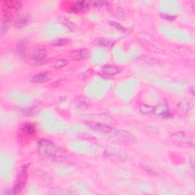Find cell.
<instances>
[{"instance_id":"cell-1","label":"cell","mask_w":195,"mask_h":195,"mask_svg":"<svg viewBox=\"0 0 195 195\" xmlns=\"http://www.w3.org/2000/svg\"><path fill=\"white\" fill-rule=\"evenodd\" d=\"M38 146L40 152L48 157L58 158L59 156L62 155L60 149L57 148L55 144L52 143L50 140L45 139L40 140L38 143Z\"/></svg>"},{"instance_id":"cell-2","label":"cell","mask_w":195,"mask_h":195,"mask_svg":"<svg viewBox=\"0 0 195 195\" xmlns=\"http://www.w3.org/2000/svg\"><path fill=\"white\" fill-rule=\"evenodd\" d=\"M47 56V50L44 46H38L36 47L32 56L29 59V63L32 65H39L43 63Z\"/></svg>"},{"instance_id":"cell-3","label":"cell","mask_w":195,"mask_h":195,"mask_svg":"<svg viewBox=\"0 0 195 195\" xmlns=\"http://www.w3.org/2000/svg\"><path fill=\"white\" fill-rule=\"evenodd\" d=\"M105 153H106V156L108 158H110V159H113V160L117 162L124 161L127 158V156L123 151L119 150L117 149H108L106 152H105Z\"/></svg>"},{"instance_id":"cell-4","label":"cell","mask_w":195,"mask_h":195,"mask_svg":"<svg viewBox=\"0 0 195 195\" xmlns=\"http://www.w3.org/2000/svg\"><path fill=\"white\" fill-rule=\"evenodd\" d=\"M86 124L91 129L101 133H110L112 131V128L110 126L105 125V124H101V123L96 122V121H87Z\"/></svg>"},{"instance_id":"cell-5","label":"cell","mask_w":195,"mask_h":195,"mask_svg":"<svg viewBox=\"0 0 195 195\" xmlns=\"http://www.w3.org/2000/svg\"><path fill=\"white\" fill-rule=\"evenodd\" d=\"M53 75L50 72H40L37 73L31 78V81L34 83H45L52 80Z\"/></svg>"},{"instance_id":"cell-6","label":"cell","mask_w":195,"mask_h":195,"mask_svg":"<svg viewBox=\"0 0 195 195\" xmlns=\"http://www.w3.org/2000/svg\"><path fill=\"white\" fill-rule=\"evenodd\" d=\"M121 72L120 68L115 65H105L101 69V73L107 76H113Z\"/></svg>"},{"instance_id":"cell-7","label":"cell","mask_w":195,"mask_h":195,"mask_svg":"<svg viewBox=\"0 0 195 195\" xmlns=\"http://www.w3.org/2000/svg\"><path fill=\"white\" fill-rule=\"evenodd\" d=\"M115 137L123 143H130L133 140V136L130 133L124 131H117L115 132Z\"/></svg>"},{"instance_id":"cell-8","label":"cell","mask_w":195,"mask_h":195,"mask_svg":"<svg viewBox=\"0 0 195 195\" xmlns=\"http://www.w3.org/2000/svg\"><path fill=\"white\" fill-rule=\"evenodd\" d=\"M89 51L88 49L86 48H82L80 49V50H75L73 53V59H75V60H82V59H85L88 57L89 55Z\"/></svg>"},{"instance_id":"cell-9","label":"cell","mask_w":195,"mask_h":195,"mask_svg":"<svg viewBox=\"0 0 195 195\" xmlns=\"http://www.w3.org/2000/svg\"><path fill=\"white\" fill-rule=\"evenodd\" d=\"M172 138L174 141H176L177 143H188L190 144V142H191L190 137H188L185 133L182 132L174 133V135L172 136Z\"/></svg>"},{"instance_id":"cell-10","label":"cell","mask_w":195,"mask_h":195,"mask_svg":"<svg viewBox=\"0 0 195 195\" xmlns=\"http://www.w3.org/2000/svg\"><path fill=\"white\" fill-rule=\"evenodd\" d=\"M5 6L15 11H19L22 8V4L19 1H5L3 2Z\"/></svg>"},{"instance_id":"cell-11","label":"cell","mask_w":195,"mask_h":195,"mask_svg":"<svg viewBox=\"0 0 195 195\" xmlns=\"http://www.w3.org/2000/svg\"><path fill=\"white\" fill-rule=\"evenodd\" d=\"M22 131L23 132L24 134L28 135V136H31V135H33L35 132V129L34 126L31 124H26L23 125V126L22 127Z\"/></svg>"},{"instance_id":"cell-12","label":"cell","mask_w":195,"mask_h":195,"mask_svg":"<svg viewBox=\"0 0 195 195\" xmlns=\"http://www.w3.org/2000/svg\"><path fill=\"white\" fill-rule=\"evenodd\" d=\"M70 40L66 38H57L52 41V45L56 47H63L69 44Z\"/></svg>"},{"instance_id":"cell-13","label":"cell","mask_w":195,"mask_h":195,"mask_svg":"<svg viewBox=\"0 0 195 195\" xmlns=\"http://www.w3.org/2000/svg\"><path fill=\"white\" fill-rule=\"evenodd\" d=\"M60 22L63 24V26L66 28L68 30H69L70 31H75V26L73 22H70L69 20L66 19V18H60Z\"/></svg>"},{"instance_id":"cell-14","label":"cell","mask_w":195,"mask_h":195,"mask_svg":"<svg viewBox=\"0 0 195 195\" xmlns=\"http://www.w3.org/2000/svg\"><path fill=\"white\" fill-rule=\"evenodd\" d=\"M86 6H87V3L85 2H77L73 6L72 10L75 13H78V12L82 11V9H84Z\"/></svg>"},{"instance_id":"cell-15","label":"cell","mask_w":195,"mask_h":195,"mask_svg":"<svg viewBox=\"0 0 195 195\" xmlns=\"http://www.w3.org/2000/svg\"><path fill=\"white\" fill-rule=\"evenodd\" d=\"M2 18H3V21L5 23H8V22H12V19H13V16L10 12L2 9Z\"/></svg>"},{"instance_id":"cell-16","label":"cell","mask_w":195,"mask_h":195,"mask_svg":"<svg viewBox=\"0 0 195 195\" xmlns=\"http://www.w3.org/2000/svg\"><path fill=\"white\" fill-rule=\"evenodd\" d=\"M28 24V19L25 17H21L15 22V25L18 28H22L25 27Z\"/></svg>"},{"instance_id":"cell-17","label":"cell","mask_w":195,"mask_h":195,"mask_svg":"<svg viewBox=\"0 0 195 195\" xmlns=\"http://www.w3.org/2000/svg\"><path fill=\"white\" fill-rule=\"evenodd\" d=\"M68 63H69V60L66 59H58L54 63V67L57 68V69H59V68H63L64 66H67Z\"/></svg>"},{"instance_id":"cell-18","label":"cell","mask_w":195,"mask_h":195,"mask_svg":"<svg viewBox=\"0 0 195 195\" xmlns=\"http://www.w3.org/2000/svg\"><path fill=\"white\" fill-rule=\"evenodd\" d=\"M154 110V108L152 107L146 105H142L140 106V111L143 115H148V114L152 113Z\"/></svg>"},{"instance_id":"cell-19","label":"cell","mask_w":195,"mask_h":195,"mask_svg":"<svg viewBox=\"0 0 195 195\" xmlns=\"http://www.w3.org/2000/svg\"><path fill=\"white\" fill-rule=\"evenodd\" d=\"M24 187V182H18V183L14 186L13 189H12V193L15 194H18V193H20L21 191L23 190Z\"/></svg>"},{"instance_id":"cell-20","label":"cell","mask_w":195,"mask_h":195,"mask_svg":"<svg viewBox=\"0 0 195 195\" xmlns=\"http://www.w3.org/2000/svg\"><path fill=\"white\" fill-rule=\"evenodd\" d=\"M97 42L98 43H96V44H98L100 46L105 47H110L113 45V43H112L111 40L107 39H99L97 40Z\"/></svg>"},{"instance_id":"cell-21","label":"cell","mask_w":195,"mask_h":195,"mask_svg":"<svg viewBox=\"0 0 195 195\" xmlns=\"http://www.w3.org/2000/svg\"><path fill=\"white\" fill-rule=\"evenodd\" d=\"M142 44H143V46L145 47L146 49H147V50H150V51H156V50H157V48L154 46L152 44L149 43V42L146 41V40H142Z\"/></svg>"},{"instance_id":"cell-22","label":"cell","mask_w":195,"mask_h":195,"mask_svg":"<svg viewBox=\"0 0 195 195\" xmlns=\"http://www.w3.org/2000/svg\"><path fill=\"white\" fill-rule=\"evenodd\" d=\"M17 50L19 54H22V53L24 51V50H25V43H24V42H20V43L18 44V45Z\"/></svg>"}]
</instances>
